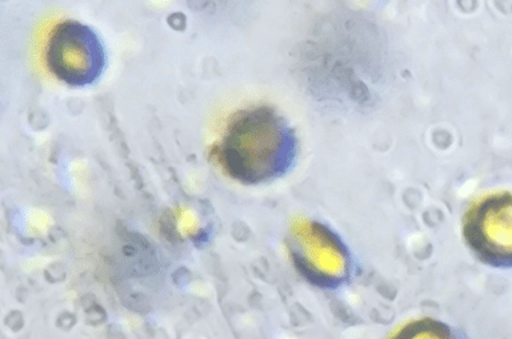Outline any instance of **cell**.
I'll return each instance as SVG.
<instances>
[{
    "label": "cell",
    "mask_w": 512,
    "mask_h": 339,
    "mask_svg": "<svg viewBox=\"0 0 512 339\" xmlns=\"http://www.w3.org/2000/svg\"><path fill=\"white\" fill-rule=\"evenodd\" d=\"M463 237L480 262L512 269V190H496L472 203Z\"/></svg>",
    "instance_id": "cell-3"
},
{
    "label": "cell",
    "mask_w": 512,
    "mask_h": 339,
    "mask_svg": "<svg viewBox=\"0 0 512 339\" xmlns=\"http://www.w3.org/2000/svg\"><path fill=\"white\" fill-rule=\"evenodd\" d=\"M291 253L300 273L318 287L334 289L352 275V255L346 243L330 227L315 221L296 225Z\"/></svg>",
    "instance_id": "cell-4"
},
{
    "label": "cell",
    "mask_w": 512,
    "mask_h": 339,
    "mask_svg": "<svg viewBox=\"0 0 512 339\" xmlns=\"http://www.w3.org/2000/svg\"><path fill=\"white\" fill-rule=\"evenodd\" d=\"M299 139L284 115L271 106L239 111L228 123L220 145L226 173L243 185L283 178L298 161Z\"/></svg>",
    "instance_id": "cell-1"
},
{
    "label": "cell",
    "mask_w": 512,
    "mask_h": 339,
    "mask_svg": "<svg viewBox=\"0 0 512 339\" xmlns=\"http://www.w3.org/2000/svg\"><path fill=\"white\" fill-rule=\"evenodd\" d=\"M46 62L64 85L92 86L106 70V47L90 26L66 21L56 26L48 39Z\"/></svg>",
    "instance_id": "cell-2"
},
{
    "label": "cell",
    "mask_w": 512,
    "mask_h": 339,
    "mask_svg": "<svg viewBox=\"0 0 512 339\" xmlns=\"http://www.w3.org/2000/svg\"><path fill=\"white\" fill-rule=\"evenodd\" d=\"M388 339H467L456 327L434 318L416 319L396 330Z\"/></svg>",
    "instance_id": "cell-5"
}]
</instances>
